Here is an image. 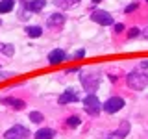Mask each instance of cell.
Segmentation results:
<instances>
[{
	"label": "cell",
	"instance_id": "cell-1",
	"mask_svg": "<svg viewBox=\"0 0 148 139\" xmlns=\"http://www.w3.org/2000/svg\"><path fill=\"white\" fill-rule=\"evenodd\" d=\"M80 78L82 85L89 95H95L96 89L100 87V72L92 71V69H80Z\"/></svg>",
	"mask_w": 148,
	"mask_h": 139
},
{
	"label": "cell",
	"instance_id": "cell-2",
	"mask_svg": "<svg viewBox=\"0 0 148 139\" xmlns=\"http://www.w3.org/2000/svg\"><path fill=\"white\" fill-rule=\"evenodd\" d=\"M126 83L133 91H143L148 85V74L143 71H132L126 76Z\"/></svg>",
	"mask_w": 148,
	"mask_h": 139
},
{
	"label": "cell",
	"instance_id": "cell-3",
	"mask_svg": "<svg viewBox=\"0 0 148 139\" xmlns=\"http://www.w3.org/2000/svg\"><path fill=\"white\" fill-rule=\"evenodd\" d=\"M83 108H85V111L89 115H98L100 113V109H102V104H100V100L96 98V95H87L85 98H83Z\"/></svg>",
	"mask_w": 148,
	"mask_h": 139
},
{
	"label": "cell",
	"instance_id": "cell-4",
	"mask_svg": "<svg viewBox=\"0 0 148 139\" xmlns=\"http://www.w3.org/2000/svg\"><path fill=\"white\" fill-rule=\"evenodd\" d=\"M28 137H30V132L22 124H15L4 133V139H28Z\"/></svg>",
	"mask_w": 148,
	"mask_h": 139
},
{
	"label": "cell",
	"instance_id": "cell-5",
	"mask_svg": "<svg viewBox=\"0 0 148 139\" xmlns=\"http://www.w3.org/2000/svg\"><path fill=\"white\" fill-rule=\"evenodd\" d=\"M104 108L106 113H117L124 108V98H120V96H111V98L106 100V104L102 106Z\"/></svg>",
	"mask_w": 148,
	"mask_h": 139
},
{
	"label": "cell",
	"instance_id": "cell-6",
	"mask_svg": "<svg viewBox=\"0 0 148 139\" xmlns=\"http://www.w3.org/2000/svg\"><path fill=\"white\" fill-rule=\"evenodd\" d=\"M91 19L95 22H98V24H102V26L113 24V17H111V13L104 11V9H96V11H92L91 13Z\"/></svg>",
	"mask_w": 148,
	"mask_h": 139
},
{
	"label": "cell",
	"instance_id": "cell-7",
	"mask_svg": "<svg viewBox=\"0 0 148 139\" xmlns=\"http://www.w3.org/2000/svg\"><path fill=\"white\" fill-rule=\"evenodd\" d=\"M128 133H130V122H128V120H122V122L119 124V128L115 130V132L108 133L106 139H124Z\"/></svg>",
	"mask_w": 148,
	"mask_h": 139
},
{
	"label": "cell",
	"instance_id": "cell-8",
	"mask_svg": "<svg viewBox=\"0 0 148 139\" xmlns=\"http://www.w3.org/2000/svg\"><path fill=\"white\" fill-rule=\"evenodd\" d=\"M65 58H67V56H65V52L61 48H54L52 52L48 54V63L50 65H59V63L65 61Z\"/></svg>",
	"mask_w": 148,
	"mask_h": 139
},
{
	"label": "cell",
	"instance_id": "cell-9",
	"mask_svg": "<svg viewBox=\"0 0 148 139\" xmlns=\"http://www.w3.org/2000/svg\"><path fill=\"white\" fill-rule=\"evenodd\" d=\"M0 102H2V104H6V106H9V108H13V109H22L26 106L24 100L15 98V96H6V98H2Z\"/></svg>",
	"mask_w": 148,
	"mask_h": 139
},
{
	"label": "cell",
	"instance_id": "cell-10",
	"mask_svg": "<svg viewBox=\"0 0 148 139\" xmlns=\"http://www.w3.org/2000/svg\"><path fill=\"white\" fill-rule=\"evenodd\" d=\"M71 102H78V93L74 89H67L59 96V104H71Z\"/></svg>",
	"mask_w": 148,
	"mask_h": 139
},
{
	"label": "cell",
	"instance_id": "cell-11",
	"mask_svg": "<svg viewBox=\"0 0 148 139\" xmlns=\"http://www.w3.org/2000/svg\"><path fill=\"white\" fill-rule=\"evenodd\" d=\"M45 6H46V0H32V2L26 4V11H30V13H39Z\"/></svg>",
	"mask_w": 148,
	"mask_h": 139
},
{
	"label": "cell",
	"instance_id": "cell-12",
	"mask_svg": "<svg viewBox=\"0 0 148 139\" xmlns=\"http://www.w3.org/2000/svg\"><path fill=\"white\" fill-rule=\"evenodd\" d=\"M65 19L67 17H65L63 13H52V15L48 17V21H46V24L48 26H61L65 22Z\"/></svg>",
	"mask_w": 148,
	"mask_h": 139
},
{
	"label": "cell",
	"instance_id": "cell-13",
	"mask_svg": "<svg viewBox=\"0 0 148 139\" xmlns=\"http://www.w3.org/2000/svg\"><path fill=\"white\" fill-rule=\"evenodd\" d=\"M56 136V132H54V130L52 128H41V130H37V132H35V139H52Z\"/></svg>",
	"mask_w": 148,
	"mask_h": 139
},
{
	"label": "cell",
	"instance_id": "cell-14",
	"mask_svg": "<svg viewBox=\"0 0 148 139\" xmlns=\"http://www.w3.org/2000/svg\"><path fill=\"white\" fill-rule=\"evenodd\" d=\"M15 6V0H0V13H9Z\"/></svg>",
	"mask_w": 148,
	"mask_h": 139
},
{
	"label": "cell",
	"instance_id": "cell-15",
	"mask_svg": "<svg viewBox=\"0 0 148 139\" xmlns=\"http://www.w3.org/2000/svg\"><path fill=\"white\" fill-rule=\"evenodd\" d=\"M80 0H56V6L58 8H63V9H67V8H71V6H74V4H78Z\"/></svg>",
	"mask_w": 148,
	"mask_h": 139
},
{
	"label": "cell",
	"instance_id": "cell-16",
	"mask_svg": "<svg viewBox=\"0 0 148 139\" xmlns=\"http://www.w3.org/2000/svg\"><path fill=\"white\" fill-rule=\"evenodd\" d=\"M26 34L30 35V37H39L41 34H43V30H41L39 26H28L26 28Z\"/></svg>",
	"mask_w": 148,
	"mask_h": 139
},
{
	"label": "cell",
	"instance_id": "cell-17",
	"mask_svg": "<svg viewBox=\"0 0 148 139\" xmlns=\"http://www.w3.org/2000/svg\"><path fill=\"white\" fill-rule=\"evenodd\" d=\"M80 117L78 115H72V117H69L67 119V126H71V128H76V126H80Z\"/></svg>",
	"mask_w": 148,
	"mask_h": 139
},
{
	"label": "cell",
	"instance_id": "cell-18",
	"mask_svg": "<svg viewBox=\"0 0 148 139\" xmlns=\"http://www.w3.org/2000/svg\"><path fill=\"white\" fill-rule=\"evenodd\" d=\"M43 113H41V111H32L30 113V120L32 122H43Z\"/></svg>",
	"mask_w": 148,
	"mask_h": 139
},
{
	"label": "cell",
	"instance_id": "cell-19",
	"mask_svg": "<svg viewBox=\"0 0 148 139\" xmlns=\"http://www.w3.org/2000/svg\"><path fill=\"white\" fill-rule=\"evenodd\" d=\"M0 52L6 54V56H13L15 48H13V45H0Z\"/></svg>",
	"mask_w": 148,
	"mask_h": 139
},
{
	"label": "cell",
	"instance_id": "cell-20",
	"mask_svg": "<svg viewBox=\"0 0 148 139\" xmlns=\"http://www.w3.org/2000/svg\"><path fill=\"white\" fill-rule=\"evenodd\" d=\"M139 34H141V30H139V28H132V30L128 32V37L132 39V37H137Z\"/></svg>",
	"mask_w": 148,
	"mask_h": 139
},
{
	"label": "cell",
	"instance_id": "cell-21",
	"mask_svg": "<svg viewBox=\"0 0 148 139\" xmlns=\"http://www.w3.org/2000/svg\"><path fill=\"white\" fill-rule=\"evenodd\" d=\"M74 59H82V58H85V50H78V52H74V56H72Z\"/></svg>",
	"mask_w": 148,
	"mask_h": 139
},
{
	"label": "cell",
	"instance_id": "cell-22",
	"mask_svg": "<svg viewBox=\"0 0 148 139\" xmlns=\"http://www.w3.org/2000/svg\"><path fill=\"white\" fill-rule=\"evenodd\" d=\"M133 9H137V4H130V6H128L126 9H124V11H126V13H132Z\"/></svg>",
	"mask_w": 148,
	"mask_h": 139
},
{
	"label": "cell",
	"instance_id": "cell-23",
	"mask_svg": "<svg viewBox=\"0 0 148 139\" xmlns=\"http://www.w3.org/2000/svg\"><path fill=\"white\" fill-rule=\"evenodd\" d=\"M122 30H124V24H120V22L115 24V32H122Z\"/></svg>",
	"mask_w": 148,
	"mask_h": 139
},
{
	"label": "cell",
	"instance_id": "cell-24",
	"mask_svg": "<svg viewBox=\"0 0 148 139\" xmlns=\"http://www.w3.org/2000/svg\"><path fill=\"white\" fill-rule=\"evenodd\" d=\"M141 67H143V69H148V61H143V63H141Z\"/></svg>",
	"mask_w": 148,
	"mask_h": 139
},
{
	"label": "cell",
	"instance_id": "cell-25",
	"mask_svg": "<svg viewBox=\"0 0 148 139\" xmlns=\"http://www.w3.org/2000/svg\"><path fill=\"white\" fill-rule=\"evenodd\" d=\"M143 35H145V37H146V39H148V28H146V30H145V32H143Z\"/></svg>",
	"mask_w": 148,
	"mask_h": 139
},
{
	"label": "cell",
	"instance_id": "cell-26",
	"mask_svg": "<svg viewBox=\"0 0 148 139\" xmlns=\"http://www.w3.org/2000/svg\"><path fill=\"white\" fill-rule=\"evenodd\" d=\"M91 2H92V4H98V2H102V0H91Z\"/></svg>",
	"mask_w": 148,
	"mask_h": 139
}]
</instances>
